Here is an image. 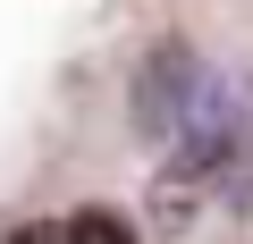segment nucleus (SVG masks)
<instances>
[{"label": "nucleus", "mask_w": 253, "mask_h": 244, "mask_svg": "<svg viewBox=\"0 0 253 244\" xmlns=\"http://www.w3.org/2000/svg\"><path fill=\"white\" fill-rule=\"evenodd\" d=\"M236 143H245V76L203 68L186 118L169 127V143H161V152H169V177H219V169L236 160Z\"/></svg>", "instance_id": "f257e3e1"}, {"label": "nucleus", "mask_w": 253, "mask_h": 244, "mask_svg": "<svg viewBox=\"0 0 253 244\" xmlns=\"http://www.w3.org/2000/svg\"><path fill=\"white\" fill-rule=\"evenodd\" d=\"M203 51H186V42H161V51H144V68H135V135L144 143H169V127L186 118V101H194V84H203Z\"/></svg>", "instance_id": "f03ea898"}, {"label": "nucleus", "mask_w": 253, "mask_h": 244, "mask_svg": "<svg viewBox=\"0 0 253 244\" xmlns=\"http://www.w3.org/2000/svg\"><path fill=\"white\" fill-rule=\"evenodd\" d=\"M51 227H59V244H135L126 210H110V202H84V210H68V219H51Z\"/></svg>", "instance_id": "7ed1b4c3"}, {"label": "nucleus", "mask_w": 253, "mask_h": 244, "mask_svg": "<svg viewBox=\"0 0 253 244\" xmlns=\"http://www.w3.org/2000/svg\"><path fill=\"white\" fill-rule=\"evenodd\" d=\"M9 244H59V227H51V219H42V227H17V236H9Z\"/></svg>", "instance_id": "20e7f679"}]
</instances>
